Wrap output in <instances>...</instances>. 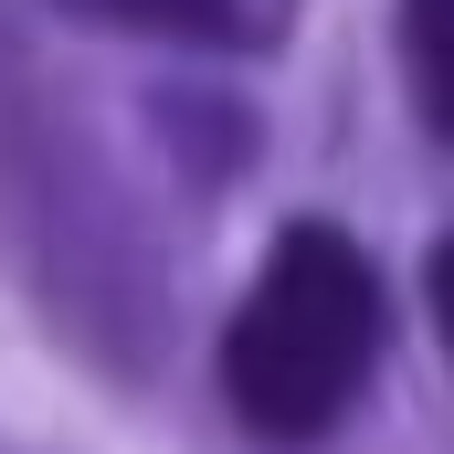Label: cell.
Here are the masks:
<instances>
[{"mask_svg":"<svg viewBox=\"0 0 454 454\" xmlns=\"http://www.w3.org/2000/svg\"><path fill=\"white\" fill-rule=\"evenodd\" d=\"M402 74L423 127L454 148V0H402Z\"/></svg>","mask_w":454,"mask_h":454,"instance_id":"cell-3","label":"cell"},{"mask_svg":"<svg viewBox=\"0 0 454 454\" xmlns=\"http://www.w3.org/2000/svg\"><path fill=\"white\" fill-rule=\"evenodd\" d=\"M380 359V275L339 223L275 232L264 275L223 328V402L264 444H317Z\"/></svg>","mask_w":454,"mask_h":454,"instance_id":"cell-1","label":"cell"},{"mask_svg":"<svg viewBox=\"0 0 454 454\" xmlns=\"http://www.w3.org/2000/svg\"><path fill=\"white\" fill-rule=\"evenodd\" d=\"M96 21H137V32H180V43H223V53H264L296 0H74Z\"/></svg>","mask_w":454,"mask_h":454,"instance_id":"cell-2","label":"cell"},{"mask_svg":"<svg viewBox=\"0 0 454 454\" xmlns=\"http://www.w3.org/2000/svg\"><path fill=\"white\" fill-rule=\"evenodd\" d=\"M434 328H444V359H454V243H434Z\"/></svg>","mask_w":454,"mask_h":454,"instance_id":"cell-4","label":"cell"}]
</instances>
